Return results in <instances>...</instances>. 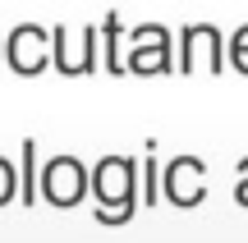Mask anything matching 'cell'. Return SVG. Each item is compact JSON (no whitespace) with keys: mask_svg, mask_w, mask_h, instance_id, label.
Masks as SVG:
<instances>
[{"mask_svg":"<svg viewBox=\"0 0 248 243\" xmlns=\"http://www.w3.org/2000/svg\"><path fill=\"white\" fill-rule=\"evenodd\" d=\"M120 46V14H106V73H124V60L115 55Z\"/></svg>","mask_w":248,"mask_h":243,"instance_id":"cell-5","label":"cell"},{"mask_svg":"<svg viewBox=\"0 0 248 243\" xmlns=\"http://www.w3.org/2000/svg\"><path fill=\"white\" fill-rule=\"evenodd\" d=\"M133 170H138L133 161H101L97 165V193H101V202L120 198V207L133 211Z\"/></svg>","mask_w":248,"mask_h":243,"instance_id":"cell-4","label":"cell"},{"mask_svg":"<svg viewBox=\"0 0 248 243\" xmlns=\"http://www.w3.org/2000/svg\"><path fill=\"white\" fill-rule=\"evenodd\" d=\"M14 198V170H9V161H0V207Z\"/></svg>","mask_w":248,"mask_h":243,"instance_id":"cell-8","label":"cell"},{"mask_svg":"<svg viewBox=\"0 0 248 243\" xmlns=\"http://www.w3.org/2000/svg\"><path fill=\"white\" fill-rule=\"evenodd\" d=\"M46 184V202H55V207H74V202H83V193H88V170H83L74 156H55L51 165H46L42 174Z\"/></svg>","mask_w":248,"mask_h":243,"instance_id":"cell-1","label":"cell"},{"mask_svg":"<svg viewBox=\"0 0 248 243\" xmlns=\"http://www.w3.org/2000/svg\"><path fill=\"white\" fill-rule=\"evenodd\" d=\"M239 170H248V161H239ZM234 198L248 207V174H244V184H239V188H234Z\"/></svg>","mask_w":248,"mask_h":243,"instance_id":"cell-10","label":"cell"},{"mask_svg":"<svg viewBox=\"0 0 248 243\" xmlns=\"http://www.w3.org/2000/svg\"><path fill=\"white\" fill-rule=\"evenodd\" d=\"M230 60H234V69L248 73V23L234 32V42H230Z\"/></svg>","mask_w":248,"mask_h":243,"instance_id":"cell-6","label":"cell"},{"mask_svg":"<svg viewBox=\"0 0 248 243\" xmlns=\"http://www.w3.org/2000/svg\"><path fill=\"white\" fill-rule=\"evenodd\" d=\"M142 170H147V184H156V161H152V156H147ZM147 202H156V188H147Z\"/></svg>","mask_w":248,"mask_h":243,"instance_id":"cell-9","label":"cell"},{"mask_svg":"<svg viewBox=\"0 0 248 243\" xmlns=\"http://www.w3.org/2000/svg\"><path fill=\"white\" fill-rule=\"evenodd\" d=\"M0 55H5V51H0Z\"/></svg>","mask_w":248,"mask_h":243,"instance_id":"cell-11","label":"cell"},{"mask_svg":"<svg viewBox=\"0 0 248 243\" xmlns=\"http://www.w3.org/2000/svg\"><path fill=\"white\" fill-rule=\"evenodd\" d=\"M32 147H37V143L28 138V143H23V193H18L28 207H32V198H37V188H32Z\"/></svg>","mask_w":248,"mask_h":243,"instance_id":"cell-7","label":"cell"},{"mask_svg":"<svg viewBox=\"0 0 248 243\" xmlns=\"http://www.w3.org/2000/svg\"><path fill=\"white\" fill-rule=\"evenodd\" d=\"M124 73H170V37L166 28H138L133 32V55L124 64Z\"/></svg>","mask_w":248,"mask_h":243,"instance_id":"cell-2","label":"cell"},{"mask_svg":"<svg viewBox=\"0 0 248 243\" xmlns=\"http://www.w3.org/2000/svg\"><path fill=\"white\" fill-rule=\"evenodd\" d=\"M46 42L51 37L42 32V28H32V23H18L14 32H9V64H14V73H23V78H32V73H42L46 69Z\"/></svg>","mask_w":248,"mask_h":243,"instance_id":"cell-3","label":"cell"}]
</instances>
